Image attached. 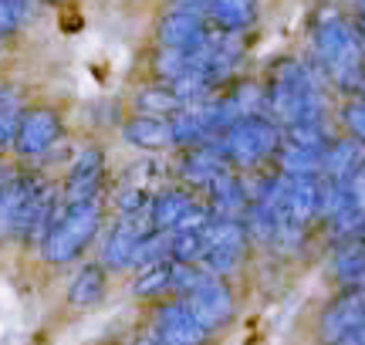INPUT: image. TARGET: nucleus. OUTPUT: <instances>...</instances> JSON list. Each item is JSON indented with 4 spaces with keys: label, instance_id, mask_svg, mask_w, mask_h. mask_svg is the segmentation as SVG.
Instances as JSON below:
<instances>
[{
    "label": "nucleus",
    "instance_id": "9d476101",
    "mask_svg": "<svg viewBox=\"0 0 365 345\" xmlns=\"http://www.w3.org/2000/svg\"><path fill=\"white\" fill-rule=\"evenodd\" d=\"M34 190H38V180H31V176H14L11 183H4V190H0V237L21 234Z\"/></svg>",
    "mask_w": 365,
    "mask_h": 345
},
{
    "label": "nucleus",
    "instance_id": "dca6fc26",
    "mask_svg": "<svg viewBox=\"0 0 365 345\" xmlns=\"http://www.w3.org/2000/svg\"><path fill=\"white\" fill-rule=\"evenodd\" d=\"M220 170H227V160H223V153L217 149L213 139L210 143H196L193 153L182 160V176L193 186H207Z\"/></svg>",
    "mask_w": 365,
    "mask_h": 345
},
{
    "label": "nucleus",
    "instance_id": "412c9836",
    "mask_svg": "<svg viewBox=\"0 0 365 345\" xmlns=\"http://www.w3.org/2000/svg\"><path fill=\"white\" fill-rule=\"evenodd\" d=\"M102 298H105V271L102 267H85L78 278L71 281V288H68V302L75 308L98 305Z\"/></svg>",
    "mask_w": 365,
    "mask_h": 345
},
{
    "label": "nucleus",
    "instance_id": "393cba45",
    "mask_svg": "<svg viewBox=\"0 0 365 345\" xmlns=\"http://www.w3.org/2000/svg\"><path fill=\"white\" fill-rule=\"evenodd\" d=\"M156 71L166 81L182 78L186 71H193V51H180V48H163L156 58Z\"/></svg>",
    "mask_w": 365,
    "mask_h": 345
},
{
    "label": "nucleus",
    "instance_id": "20e7f679",
    "mask_svg": "<svg viewBox=\"0 0 365 345\" xmlns=\"http://www.w3.org/2000/svg\"><path fill=\"white\" fill-rule=\"evenodd\" d=\"M213 143H217V149L223 153L227 163H234L240 170H250L277 149L281 129H277V122L261 115V112H247V115H237L220 133V139H213Z\"/></svg>",
    "mask_w": 365,
    "mask_h": 345
},
{
    "label": "nucleus",
    "instance_id": "aec40b11",
    "mask_svg": "<svg viewBox=\"0 0 365 345\" xmlns=\"http://www.w3.org/2000/svg\"><path fill=\"white\" fill-rule=\"evenodd\" d=\"M277 149H281V170H284V176H318L325 149L298 146V143H287V139L277 143Z\"/></svg>",
    "mask_w": 365,
    "mask_h": 345
},
{
    "label": "nucleus",
    "instance_id": "f8f14e48",
    "mask_svg": "<svg viewBox=\"0 0 365 345\" xmlns=\"http://www.w3.org/2000/svg\"><path fill=\"white\" fill-rule=\"evenodd\" d=\"M207 27H203V17L190 7H180L173 11L163 27H159V38H163V48H180V51H196L203 41H207Z\"/></svg>",
    "mask_w": 365,
    "mask_h": 345
},
{
    "label": "nucleus",
    "instance_id": "b1692460",
    "mask_svg": "<svg viewBox=\"0 0 365 345\" xmlns=\"http://www.w3.org/2000/svg\"><path fill=\"white\" fill-rule=\"evenodd\" d=\"M166 288H173V264L170 261H153L149 271L135 281V294H139V298H156V294H163Z\"/></svg>",
    "mask_w": 365,
    "mask_h": 345
},
{
    "label": "nucleus",
    "instance_id": "1a4fd4ad",
    "mask_svg": "<svg viewBox=\"0 0 365 345\" xmlns=\"http://www.w3.org/2000/svg\"><path fill=\"white\" fill-rule=\"evenodd\" d=\"M58 135H61L58 115H54L51 108H34V112H27L24 119L17 122L14 143H17L21 156H41V153H48L58 143Z\"/></svg>",
    "mask_w": 365,
    "mask_h": 345
},
{
    "label": "nucleus",
    "instance_id": "9b49d317",
    "mask_svg": "<svg viewBox=\"0 0 365 345\" xmlns=\"http://www.w3.org/2000/svg\"><path fill=\"white\" fill-rule=\"evenodd\" d=\"M207 335L210 332H203V329L196 325V319L182 308V302L166 305L156 315V339H159V345H203L207 342Z\"/></svg>",
    "mask_w": 365,
    "mask_h": 345
},
{
    "label": "nucleus",
    "instance_id": "5701e85b",
    "mask_svg": "<svg viewBox=\"0 0 365 345\" xmlns=\"http://www.w3.org/2000/svg\"><path fill=\"white\" fill-rule=\"evenodd\" d=\"M135 108L143 115H173L180 108V98L166 85H153V88H143V92L135 95Z\"/></svg>",
    "mask_w": 365,
    "mask_h": 345
},
{
    "label": "nucleus",
    "instance_id": "a211bd4d",
    "mask_svg": "<svg viewBox=\"0 0 365 345\" xmlns=\"http://www.w3.org/2000/svg\"><path fill=\"white\" fill-rule=\"evenodd\" d=\"M54 193L51 186H38L34 190V197H31V207H27L24 213V224H21V234H24L27 240H44V234H48V227H51L54 220Z\"/></svg>",
    "mask_w": 365,
    "mask_h": 345
},
{
    "label": "nucleus",
    "instance_id": "f3484780",
    "mask_svg": "<svg viewBox=\"0 0 365 345\" xmlns=\"http://www.w3.org/2000/svg\"><path fill=\"white\" fill-rule=\"evenodd\" d=\"M207 14L217 31L240 34L254 24V0H207Z\"/></svg>",
    "mask_w": 365,
    "mask_h": 345
},
{
    "label": "nucleus",
    "instance_id": "cd10ccee",
    "mask_svg": "<svg viewBox=\"0 0 365 345\" xmlns=\"http://www.w3.org/2000/svg\"><path fill=\"white\" fill-rule=\"evenodd\" d=\"M14 129H17V112H14V105L0 102V149L14 139Z\"/></svg>",
    "mask_w": 365,
    "mask_h": 345
},
{
    "label": "nucleus",
    "instance_id": "bb28decb",
    "mask_svg": "<svg viewBox=\"0 0 365 345\" xmlns=\"http://www.w3.org/2000/svg\"><path fill=\"white\" fill-rule=\"evenodd\" d=\"M345 125H349V133L352 139H362L365 135V112H362V98H355L345 105Z\"/></svg>",
    "mask_w": 365,
    "mask_h": 345
},
{
    "label": "nucleus",
    "instance_id": "423d86ee",
    "mask_svg": "<svg viewBox=\"0 0 365 345\" xmlns=\"http://www.w3.org/2000/svg\"><path fill=\"white\" fill-rule=\"evenodd\" d=\"M244 244H247V230H244L240 217H213L207 224V254H203V261L210 264L213 274H227V271L237 267L240 254H244Z\"/></svg>",
    "mask_w": 365,
    "mask_h": 345
},
{
    "label": "nucleus",
    "instance_id": "6e6552de",
    "mask_svg": "<svg viewBox=\"0 0 365 345\" xmlns=\"http://www.w3.org/2000/svg\"><path fill=\"white\" fill-rule=\"evenodd\" d=\"M149 230H156L153 220H149V207H145V210L122 213V220H118L115 230H112L108 240H105L102 261L112 267V271H118V267H132V254H135L139 240H143Z\"/></svg>",
    "mask_w": 365,
    "mask_h": 345
},
{
    "label": "nucleus",
    "instance_id": "4468645a",
    "mask_svg": "<svg viewBox=\"0 0 365 345\" xmlns=\"http://www.w3.org/2000/svg\"><path fill=\"white\" fill-rule=\"evenodd\" d=\"M210 200H213V213L217 217H240L247 207V186L240 183L237 176H230L227 170H220L207 183Z\"/></svg>",
    "mask_w": 365,
    "mask_h": 345
},
{
    "label": "nucleus",
    "instance_id": "0eeeda50",
    "mask_svg": "<svg viewBox=\"0 0 365 345\" xmlns=\"http://www.w3.org/2000/svg\"><path fill=\"white\" fill-rule=\"evenodd\" d=\"M362 325H365V302L362 292L339 298L322 319V339L328 345H362Z\"/></svg>",
    "mask_w": 365,
    "mask_h": 345
},
{
    "label": "nucleus",
    "instance_id": "6ab92c4d",
    "mask_svg": "<svg viewBox=\"0 0 365 345\" xmlns=\"http://www.w3.org/2000/svg\"><path fill=\"white\" fill-rule=\"evenodd\" d=\"M190 207H193V197H190V193H180V190H163L159 197L149 200V220H153L156 230H173Z\"/></svg>",
    "mask_w": 365,
    "mask_h": 345
},
{
    "label": "nucleus",
    "instance_id": "ddd939ff",
    "mask_svg": "<svg viewBox=\"0 0 365 345\" xmlns=\"http://www.w3.org/2000/svg\"><path fill=\"white\" fill-rule=\"evenodd\" d=\"M105 156L102 149H85L78 156V163L68 172V186H65V203H78V200H88L98 193V183H102L105 172Z\"/></svg>",
    "mask_w": 365,
    "mask_h": 345
},
{
    "label": "nucleus",
    "instance_id": "f257e3e1",
    "mask_svg": "<svg viewBox=\"0 0 365 345\" xmlns=\"http://www.w3.org/2000/svg\"><path fill=\"white\" fill-rule=\"evenodd\" d=\"M267 105H271L277 125L322 122V115H325L322 78H318L308 65H301V61H281V65L274 68Z\"/></svg>",
    "mask_w": 365,
    "mask_h": 345
},
{
    "label": "nucleus",
    "instance_id": "7ed1b4c3",
    "mask_svg": "<svg viewBox=\"0 0 365 345\" xmlns=\"http://www.w3.org/2000/svg\"><path fill=\"white\" fill-rule=\"evenodd\" d=\"M102 224V207L98 200H78V203H65L61 210L54 213L48 234L41 240V251L51 264H65L71 257H78L85 247L91 244L95 230Z\"/></svg>",
    "mask_w": 365,
    "mask_h": 345
},
{
    "label": "nucleus",
    "instance_id": "a878e982",
    "mask_svg": "<svg viewBox=\"0 0 365 345\" xmlns=\"http://www.w3.org/2000/svg\"><path fill=\"white\" fill-rule=\"evenodd\" d=\"M31 14V0H0V38L11 34L27 21Z\"/></svg>",
    "mask_w": 365,
    "mask_h": 345
},
{
    "label": "nucleus",
    "instance_id": "39448f33",
    "mask_svg": "<svg viewBox=\"0 0 365 345\" xmlns=\"http://www.w3.org/2000/svg\"><path fill=\"white\" fill-rule=\"evenodd\" d=\"M182 308L196 319V325L203 332H213V329H223L227 321L234 319V298H230V288L217 278H207L203 284H196L182 294Z\"/></svg>",
    "mask_w": 365,
    "mask_h": 345
},
{
    "label": "nucleus",
    "instance_id": "4be33fe9",
    "mask_svg": "<svg viewBox=\"0 0 365 345\" xmlns=\"http://www.w3.org/2000/svg\"><path fill=\"white\" fill-rule=\"evenodd\" d=\"M335 271H339V281L349 284V288H359L362 284V271H365V257H362V237H349L335 254Z\"/></svg>",
    "mask_w": 365,
    "mask_h": 345
},
{
    "label": "nucleus",
    "instance_id": "c85d7f7f",
    "mask_svg": "<svg viewBox=\"0 0 365 345\" xmlns=\"http://www.w3.org/2000/svg\"><path fill=\"white\" fill-rule=\"evenodd\" d=\"M4 183H7V180H4V172H0V190H4Z\"/></svg>",
    "mask_w": 365,
    "mask_h": 345
},
{
    "label": "nucleus",
    "instance_id": "f03ea898",
    "mask_svg": "<svg viewBox=\"0 0 365 345\" xmlns=\"http://www.w3.org/2000/svg\"><path fill=\"white\" fill-rule=\"evenodd\" d=\"M314 58L325 68V75L345 92H362V34L359 27L331 17L314 27L312 38Z\"/></svg>",
    "mask_w": 365,
    "mask_h": 345
},
{
    "label": "nucleus",
    "instance_id": "2eb2a0df",
    "mask_svg": "<svg viewBox=\"0 0 365 345\" xmlns=\"http://www.w3.org/2000/svg\"><path fill=\"white\" fill-rule=\"evenodd\" d=\"M122 135L139 149H166L173 143V129L163 115H135L132 122H125Z\"/></svg>",
    "mask_w": 365,
    "mask_h": 345
}]
</instances>
